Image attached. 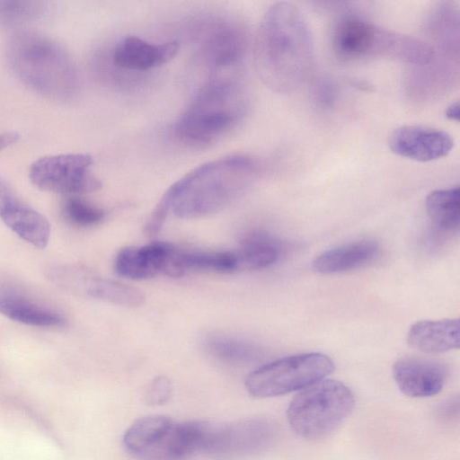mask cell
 Returning a JSON list of instances; mask_svg holds the SVG:
<instances>
[{"mask_svg": "<svg viewBox=\"0 0 460 460\" xmlns=\"http://www.w3.org/2000/svg\"><path fill=\"white\" fill-rule=\"evenodd\" d=\"M0 314L12 321L41 328L63 327L66 323L58 310L10 285H0Z\"/></svg>", "mask_w": 460, "mask_h": 460, "instance_id": "obj_16", "label": "cell"}, {"mask_svg": "<svg viewBox=\"0 0 460 460\" xmlns=\"http://www.w3.org/2000/svg\"><path fill=\"white\" fill-rule=\"evenodd\" d=\"M20 138V135L14 131L0 133V151L15 144Z\"/></svg>", "mask_w": 460, "mask_h": 460, "instance_id": "obj_29", "label": "cell"}, {"mask_svg": "<svg viewBox=\"0 0 460 460\" xmlns=\"http://www.w3.org/2000/svg\"><path fill=\"white\" fill-rule=\"evenodd\" d=\"M314 96L317 103L329 108L335 102L336 91L329 81H320L314 88Z\"/></svg>", "mask_w": 460, "mask_h": 460, "instance_id": "obj_27", "label": "cell"}, {"mask_svg": "<svg viewBox=\"0 0 460 460\" xmlns=\"http://www.w3.org/2000/svg\"><path fill=\"white\" fill-rule=\"evenodd\" d=\"M281 253L280 243L270 235L252 232L241 240L235 252L238 270H255L274 264Z\"/></svg>", "mask_w": 460, "mask_h": 460, "instance_id": "obj_21", "label": "cell"}, {"mask_svg": "<svg viewBox=\"0 0 460 460\" xmlns=\"http://www.w3.org/2000/svg\"><path fill=\"white\" fill-rule=\"evenodd\" d=\"M425 208L432 225L443 232L458 230L460 221L459 187L431 191L426 198Z\"/></svg>", "mask_w": 460, "mask_h": 460, "instance_id": "obj_22", "label": "cell"}, {"mask_svg": "<svg viewBox=\"0 0 460 460\" xmlns=\"http://www.w3.org/2000/svg\"><path fill=\"white\" fill-rule=\"evenodd\" d=\"M334 368L332 359L323 353L296 354L260 366L247 375L244 385L255 398L276 397L300 391L325 378Z\"/></svg>", "mask_w": 460, "mask_h": 460, "instance_id": "obj_7", "label": "cell"}, {"mask_svg": "<svg viewBox=\"0 0 460 460\" xmlns=\"http://www.w3.org/2000/svg\"><path fill=\"white\" fill-rule=\"evenodd\" d=\"M210 354L226 362H245L255 357V350L249 344L224 335H212L206 341Z\"/></svg>", "mask_w": 460, "mask_h": 460, "instance_id": "obj_24", "label": "cell"}, {"mask_svg": "<svg viewBox=\"0 0 460 460\" xmlns=\"http://www.w3.org/2000/svg\"><path fill=\"white\" fill-rule=\"evenodd\" d=\"M46 3L31 0H0V25L18 26L43 17Z\"/></svg>", "mask_w": 460, "mask_h": 460, "instance_id": "obj_23", "label": "cell"}, {"mask_svg": "<svg viewBox=\"0 0 460 460\" xmlns=\"http://www.w3.org/2000/svg\"><path fill=\"white\" fill-rule=\"evenodd\" d=\"M392 375L399 390L412 398L434 396L444 387L445 366L434 359L404 357L396 360Z\"/></svg>", "mask_w": 460, "mask_h": 460, "instance_id": "obj_13", "label": "cell"}, {"mask_svg": "<svg viewBox=\"0 0 460 460\" xmlns=\"http://www.w3.org/2000/svg\"><path fill=\"white\" fill-rule=\"evenodd\" d=\"M238 270L235 252L175 249L166 276L179 278L189 271L229 273Z\"/></svg>", "mask_w": 460, "mask_h": 460, "instance_id": "obj_19", "label": "cell"}, {"mask_svg": "<svg viewBox=\"0 0 460 460\" xmlns=\"http://www.w3.org/2000/svg\"><path fill=\"white\" fill-rule=\"evenodd\" d=\"M440 419L445 420H453L459 415V397L458 395L451 396L442 402L437 410Z\"/></svg>", "mask_w": 460, "mask_h": 460, "instance_id": "obj_28", "label": "cell"}, {"mask_svg": "<svg viewBox=\"0 0 460 460\" xmlns=\"http://www.w3.org/2000/svg\"><path fill=\"white\" fill-rule=\"evenodd\" d=\"M247 34L238 23L213 19L205 23L199 37V58L209 76L235 74L247 50Z\"/></svg>", "mask_w": 460, "mask_h": 460, "instance_id": "obj_9", "label": "cell"}, {"mask_svg": "<svg viewBox=\"0 0 460 460\" xmlns=\"http://www.w3.org/2000/svg\"><path fill=\"white\" fill-rule=\"evenodd\" d=\"M259 163L234 155L206 163L175 181L165 191L172 211L193 219L217 213L244 194L256 179Z\"/></svg>", "mask_w": 460, "mask_h": 460, "instance_id": "obj_2", "label": "cell"}, {"mask_svg": "<svg viewBox=\"0 0 460 460\" xmlns=\"http://www.w3.org/2000/svg\"><path fill=\"white\" fill-rule=\"evenodd\" d=\"M355 395L349 386L334 379H321L291 400L287 418L299 437L319 440L331 436L346 420L355 406Z\"/></svg>", "mask_w": 460, "mask_h": 460, "instance_id": "obj_6", "label": "cell"}, {"mask_svg": "<svg viewBox=\"0 0 460 460\" xmlns=\"http://www.w3.org/2000/svg\"><path fill=\"white\" fill-rule=\"evenodd\" d=\"M179 51L175 40L154 43L137 36L121 39L111 51V62L128 72H146L172 60Z\"/></svg>", "mask_w": 460, "mask_h": 460, "instance_id": "obj_14", "label": "cell"}, {"mask_svg": "<svg viewBox=\"0 0 460 460\" xmlns=\"http://www.w3.org/2000/svg\"><path fill=\"white\" fill-rule=\"evenodd\" d=\"M172 423L171 418L164 415L141 417L128 428L123 437V444L129 452L148 459Z\"/></svg>", "mask_w": 460, "mask_h": 460, "instance_id": "obj_20", "label": "cell"}, {"mask_svg": "<svg viewBox=\"0 0 460 460\" xmlns=\"http://www.w3.org/2000/svg\"><path fill=\"white\" fill-rule=\"evenodd\" d=\"M332 44L346 58H383L415 67L429 63L433 47L412 36L379 27L355 15L341 17L334 25Z\"/></svg>", "mask_w": 460, "mask_h": 460, "instance_id": "obj_5", "label": "cell"}, {"mask_svg": "<svg viewBox=\"0 0 460 460\" xmlns=\"http://www.w3.org/2000/svg\"><path fill=\"white\" fill-rule=\"evenodd\" d=\"M248 108L246 91L236 74L212 75L178 117L172 133L187 146L211 145L238 128Z\"/></svg>", "mask_w": 460, "mask_h": 460, "instance_id": "obj_3", "label": "cell"}, {"mask_svg": "<svg viewBox=\"0 0 460 460\" xmlns=\"http://www.w3.org/2000/svg\"><path fill=\"white\" fill-rule=\"evenodd\" d=\"M172 393L171 380L165 376H158L150 383L146 392V402L150 405H162L168 402Z\"/></svg>", "mask_w": 460, "mask_h": 460, "instance_id": "obj_26", "label": "cell"}, {"mask_svg": "<svg viewBox=\"0 0 460 460\" xmlns=\"http://www.w3.org/2000/svg\"><path fill=\"white\" fill-rule=\"evenodd\" d=\"M65 217L77 226L99 224L105 216L102 208L76 195L68 197L62 205Z\"/></svg>", "mask_w": 460, "mask_h": 460, "instance_id": "obj_25", "label": "cell"}, {"mask_svg": "<svg viewBox=\"0 0 460 460\" xmlns=\"http://www.w3.org/2000/svg\"><path fill=\"white\" fill-rule=\"evenodd\" d=\"M92 165L93 159L86 154L47 155L31 164L29 178L41 190L75 196L100 189Z\"/></svg>", "mask_w": 460, "mask_h": 460, "instance_id": "obj_8", "label": "cell"}, {"mask_svg": "<svg viewBox=\"0 0 460 460\" xmlns=\"http://www.w3.org/2000/svg\"><path fill=\"white\" fill-rule=\"evenodd\" d=\"M253 52L257 74L271 91L289 93L305 82L313 67L314 46L296 6L277 2L268 8L256 31Z\"/></svg>", "mask_w": 460, "mask_h": 460, "instance_id": "obj_1", "label": "cell"}, {"mask_svg": "<svg viewBox=\"0 0 460 460\" xmlns=\"http://www.w3.org/2000/svg\"><path fill=\"white\" fill-rule=\"evenodd\" d=\"M0 218L20 238L43 249L49 241L50 225L47 218L23 201L0 176Z\"/></svg>", "mask_w": 460, "mask_h": 460, "instance_id": "obj_10", "label": "cell"}, {"mask_svg": "<svg viewBox=\"0 0 460 460\" xmlns=\"http://www.w3.org/2000/svg\"><path fill=\"white\" fill-rule=\"evenodd\" d=\"M407 342L423 353H441L459 348V319L425 320L413 323Z\"/></svg>", "mask_w": 460, "mask_h": 460, "instance_id": "obj_17", "label": "cell"}, {"mask_svg": "<svg viewBox=\"0 0 460 460\" xmlns=\"http://www.w3.org/2000/svg\"><path fill=\"white\" fill-rule=\"evenodd\" d=\"M445 116L450 120L458 122L460 118L459 102L451 103L445 111Z\"/></svg>", "mask_w": 460, "mask_h": 460, "instance_id": "obj_30", "label": "cell"}, {"mask_svg": "<svg viewBox=\"0 0 460 460\" xmlns=\"http://www.w3.org/2000/svg\"><path fill=\"white\" fill-rule=\"evenodd\" d=\"M175 246L166 242H153L138 247H126L114 261L118 275L129 279H147L166 275Z\"/></svg>", "mask_w": 460, "mask_h": 460, "instance_id": "obj_15", "label": "cell"}, {"mask_svg": "<svg viewBox=\"0 0 460 460\" xmlns=\"http://www.w3.org/2000/svg\"><path fill=\"white\" fill-rule=\"evenodd\" d=\"M378 252L379 246L374 241H355L322 252L312 264L321 274L343 273L370 262Z\"/></svg>", "mask_w": 460, "mask_h": 460, "instance_id": "obj_18", "label": "cell"}, {"mask_svg": "<svg viewBox=\"0 0 460 460\" xmlns=\"http://www.w3.org/2000/svg\"><path fill=\"white\" fill-rule=\"evenodd\" d=\"M52 277L68 289L110 304L137 307L145 302V295L140 289L116 280L65 269L55 270Z\"/></svg>", "mask_w": 460, "mask_h": 460, "instance_id": "obj_12", "label": "cell"}, {"mask_svg": "<svg viewBox=\"0 0 460 460\" xmlns=\"http://www.w3.org/2000/svg\"><path fill=\"white\" fill-rule=\"evenodd\" d=\"M389 147L401 157L427 163L447 156L454 147V140L447 132L441 129L405 125L393 131Z\"/></svg>", "mask_w": 460, "mask_h": 460, "instance_id": "obj_11", "label": "cell"}, {"mask_svg": "<svg viewBox=\"0 0 460 460\" xmlns=\"http://www.w3.org/2000/svg\"><path fill=\"white\" fill-rule=\"evenodd\" d=\"M6 59L16 77L33 91L55 100H69L79 90L78 71L56 41L33 31H19L6 44Z\"/></svg>", "mask_w": 460, "mask_h": 460, "instance_id": "obj_4", "label": "cell"}]
</instances>
